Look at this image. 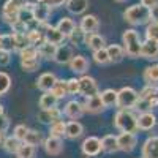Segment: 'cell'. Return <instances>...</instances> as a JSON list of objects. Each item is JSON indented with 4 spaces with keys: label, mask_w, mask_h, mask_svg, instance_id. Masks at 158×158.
<instances>
[{
    "label": "cell",
    "mask_w": 158,
    "mask_h": 158,
    "mask_svg": "<svg viewBox=\"0 0 158 158\" xmlns=\"http://www.w3.org/2000/svg\"><path fill=\"white\" fill-rule=\"evenodd\" d=\"M114 125L122 133H136L138 117L131 109H118L114 115Z\"/></svg>",
    "instance_id": "1"
},
{
    "label": "cell",
    "mask_w": 158,
    "mask_h": 158,
    "mask_svg": "<svg viewBox=\"0 0 158 158\" xmlns=\"http://www.w3.org/2000/svg\"><path fill=\"white\" fill-rule=\"evenodd\" d=\"M123 18L128 24L131 25H142V24H147L150 21V8L144 6L141 3L133 5L125 10L123 13Z\"/></svg>",
    "instance_id": "2"
},
{
    "label": "cell",
    "mask_w": 158,
    "mask_h": 158,
    "mask_svg": "<svg viewBox=\"0 0 158 158\" xmlns=\"http://www.w3.org/2000/svg\"><path fill=\"white\" fill-rule=\"evenodd\" d=\"M122 41H123V49H125V54L128 57H141V36L135 29H128L123 32L122 35Z\"/></svg>",
    "instance_id": "3"
},
{
    "label": "cell",
    "mask_w": 158,
    "mask_h": 158,
    "mask_svg": "<svg viewBox=\"0 0 158 158\" xmlns=\"http://www.w3.org/2000/svg\"><path fill=\"white\" fill-rule=\"evenodd\" d=\"M139 101V94L133 87H122L117 92V103L115 106L118 109H131Z\"/></svg>",
    "instance_id": "4"
},
{
    "label": "cell",
    "mask_w": 158,
    "mask_h": 158,
    "mask_svg": "<svg viewBox=\"0 0 158 158\" xmlns=\"http://www.w3.org/2000/svg\"><path fill=\"white\" fill-rule=\"evenodd\" d=\"M79 94H82L85 98L100 95L97 81H95L94 77H90V76H85V74H84L81 79H79Z\"/></svg>",
    "instance_id": "5"
},
{
    "label": "cell",
    "mask_w": 158,
    "mask_h": 158,
    "mask_svg": "<svg viewBox=\"0 0 158 158\" xmlns=\"http://www.w3.org/2000/svg\"><path fill=\"white\" fill-rule=\"evenodd\" d=\"M81 149H82V153L85 156H97L103 150L101 149V139H98L95 136H89L84 139Z\"/></svg>",
    "instance_id": "6"
},
{
    "label": "cell",
    "mask_w": 158,
    "mask_h": 158,
    "mask_svg": "<svg viewBox=\"0 0 158 158\" xmlns=\"http://www.w3.org/2000/svg\"><path fill=\"white\" fill-rule=\"evenodd\" d=\"M117 144H118V150L131 152L138 144V136L135 133H120L117 136Z\"/></svg>",
    "instance_id": "7"
},
{
    "label": "cell",
    "mask_w": 158,
    "mask_h": 158,
    "mask_svg": "<svg viewBox=\"0 0 158 158\" xmlns=\"http://www.w3.org/2000/svg\"><path fill=\"white\" fill-rule=\"evenodd\" d=\"M84 111H85L84 104L76 101V100L68 101L67 104H65V108H63V114L67 115L68 118H71V120H77V118L84 114Z\"/></svg>",
    "instance_id": "8"
},
{
    "label": "cell",
    "mask_w": 158,
    "mask_h": 158,
    "mask_svg": "<svg viewBox=\"0 0 158 158\" xmlns=\"http://www.w3.org/2000/svg\"><path fill=\"white\" fill-rule=\"evenodd\" d=\"M141 57L147 60H158V43L146 40L141 44Z\"/></svg>",
    "instance_id": "9"
},
{
    "label": "cell",
    "mask_w": 158,
    "mask_h": 158,
    "mask_svg": "<svg viewBox=\"0 0 158 158\" xmlns=\"http://www.w3.org/2000/svg\"><path fill=\"white\" fill-rule=\"evenodd\" d=\"M142 158H158V136H150L144 141Z\"/></svg>",
    "instance_id": "10"
},
{
    "label": "cell",
    "mask_w": 158,
    "mask_h": 158,
    "mask_svg": "<svg viewBox=\"0 0 158 158\" xmlns=\"http://www.w3.org/2000/svg\"><path fill=\"white\" fill-rule=\"evenodd\" d=\"M156 125V115L150 111H146V112H141L139 117H138V130H142V131H149L152 130L153 127Z\"/></svg>",
    "instance_id": "11"
},
{
    "label": "cell",
    "mask_w": 158,
    "mask_h": 158,
    "mask_svg": "<svg viewBox=\"0 0 158 158\" xmlns=\"http://www.w3.org/2000/svg\"><path fill=\"white\" fill-rule=\"evenodd\" d=\"M43 147H44L46 153H49V155H59L63 149V142L60 138L49 135V138H46L43 141Z\"/></svg>",
    "instance_id": "12"
},
{
    "label": "cell",
    "mask_w": 158,
    "mask_h": 158,
    "mask_svg": "<svg viewBox=\"0 0 158 158\" xmlns=\"http://www.w3.org/2000/svg\"><path fill=\"white\" fill-rule=\"evenodd\" d=\"M62 111L59 108H52V109H41L38 114V120L43 123H54L57 120H62Z\"/></svg>",
    "instance_id": "13"
},
{
    "label": "cell",
    "mask_w": 158,
    "mask_h": 158,
    "mask_svg": "<svg viewBox=\"0 0 158 158\" xmlns=\"http://www.w3.org/2000/svg\"><path fill=\"white\" fill-rule=\"evenodd\" d=\"M98 27H100L98 18L94 16V15H85L81 19V24H79V29H81L84 33H97Z\"/></svg>",
    "instance_id": "14"
},
{
    "label": "cell",
    "mask_w": 158,
    "mask_h": 158,
    "mask_svg": "<svg viewBox=\"0 0 158 158\" xmlns=\"http://www.w3.org/2000/svg\"><path fill=\"white\" fill-rule=\"evenodd\" d=\"M56 82H57V76L54 73H43L36 79V87L43 92H51Z\"/></svg>",
    "instance_id": "15"
},
{
    "label": "cell",
    "mask_w": 158,
    "mask_h": 158,
    "mask_svg": "<svg viewBox=\"0 0 158 158\" xmlns=\"http://www.w3.org/2000/svg\"><path fill=\"white\" fill-rule=\"evenodd\" d=\"M65 38H67V36H65L57 27H52V25H48V27H46V32H44V41H48V43H51V44L59 46V44L63 43V40H65Z\"/></svg>",
    "instance_id": "16"
},
{
    "label": "cell",
    "mask_w": 158,
    "mask_h": 158,
    "mask_svg": "<svg viewBox=\"0 0 158 158\" xmlns=\"http://www.w3.org/2000/svg\"><path fill=\"white\" fill-rule=\"evenodd\" d=\"M51 16V8L46 3H36L33 5V21L38 24H46Z\"/></svg>",
    "instance_id": "17"
},
{
    "label": "cell",
    "mask_w": 158,
    "mask_h": 158,
    "mask_svg": "<svg viewBox=\"0 0 158 158\" xmlns=\"http://www.w3.org/2000/svg\"><path fill=\"white\" fill-rule=\"evenodd\" d=\"M74 57L73 54V48L71 46H57V52H56V57L54 60L59 63V65H65V63H70V60Z\"/></svg>",
    "instance_id": "18"
},
{
    "label": "cell",
    "mask_w": 158,
    "mask_h": 158,
    "mask_svg": "<svg viewBox=\"0 0 158 158\" xmlns=\"http://www.w3.org/2000/svg\"><path fill=\"white\" fill-rule=\"evenodd\" d=\"M70 70L77 73V74H84L87 70H89V60L84 57V56H74L71 60H70Z\"/></svg>",
    "instance_id": "19"
},
{
    "label": "cell",
    "mask_w": 158,
    "mask_h": 158,
    "mask_svg": "<svg viewBox=\"0 0 158 158\" xmlns=\"http://www.w3.org/2000/svg\"><path fill=\"white\" fill-rule=\"evenodd\" d=\"M82 133H84V127L77 120H71L65 123V136L68 139H77L79 136H82Z\"/></svg>",
    "instance_id": "20"
},
{
    "label": "cell",
    "mask_w": 158,
    "mask_h": 158,
    "mask_svg": "<svg viewBox=\"0 0 158 158\" xmlns=\"http://www.w3.org/2000/svg\"><path fill=\"white\" fill-rule=\"evenodd\" d=\"M84 109L92 112V114H97V112H101L104 109V104L100 98V95H95V97H89L85 98V103H84Z\"/></svg>",
    "instance_id": "21"
},
{
    "label": "cell",
    "mask_w": 158,
    "mask_h": 158,
    "mask_svg": "<svg viewBox=\"0 0 158 158\" xmlns=\"http://www.w3.org/2000/svg\"><path fill=\"white\" fill-rule=\"evenodd\" d=\"M36 49H38V56L43 57V59H46V60H51V59L54 60L56 52H57V46H56V44H51V43H48V41H43Z\"/></svg>",
    "instance_id": "22"
},
{
    "label": "cell",
    "mask_w": 158,
    "mask_h": 158,
    "mask_svg": "<svg viewBox=\"0 0 158 158\" xmlns=\"http://www.w3.org/2000/svg\"><path fill=\"white\" fill-rule=\"evenodd\" d=\"M27 3H29L27 0H6L2 13H5V15H18L19 10L24 8Z\"/></svg>",
    "instance_id": "23"
},
{
    "label": "cell",
    "mask_w": 158,
    "mask_h": 158,
    "mask_svg": "<svg viewBox=\"0 0 158 158\" xmlns=\"http://www.w3.org/2000/svg\"><path fill=\"white\" fill-rule=\"evenodd\" d=\"M85 44L92 51H98L104 48V38L98 33H85Z\"/></svg>",
    "instance_id": "24"
},
{
    "label": "cell",
    "mask_w": 158,
    "mask_h": 158,
    "mask_svg": "<svg viewBox=\"0 0 158 158\" xmlns=\"http://www.w3.org/2000/svg\"><path fill=\"white\" fill-rule=\"evenodd\" d=\"M67 8L71 15H82L89 8V0H68Z\"/></svg>",
    "instance_id": "25"
},
{
    "label": "cell",
    "mask_w": 158,
    "mask_h": 158,
    "mask_svg": "<svg viewBox=\"0 0 158 158\" xmlns=\"http://www.w3.org/2000/svg\"><path fill=\"white\" fill-rule=\"evenodd\" d=\"M57 103L59 98L52 94V92H44L40 98V108L41 109H52V108H57Z\"/></svg>",
    "instance_id": "26"
},
{
    "label": "cell",
    "mask_w": 158,
    "mask_h": 158,
    "mask_svg": "<svg viewBox=\"0 0 158 158\" xmlns=\"http://www.w3.org/2000/svg\"><path fill=\"white\" fill-rule=\"evenodd\" d=\"M106 51H108L109 60L114 62V63H118V62L125 57V49H123V46H120V44H111V46L106 48Z\"/></svg>",
    "instance_id": "27"
},
{
    "label": "cell",
    "mask_w": 158,
    "mask_h": 158,
    "mask_svg": "<svg viewBox=\"0 0 158 158\" xmlns=\"http://www.w3.org/2000/svg\"><path fill=\"white\" fill-rule=\"evenodd\" d=\"M101 149L108 153H114L118 150V144H117V136L114 135H106L101 139Z\"/></svg>",
    "instance_id": "28"
},
{
    "label": "cell",
    "mask_w": 158,
    "mask_h": 158,
    "mask_svg": "<svg viewBox=\"0 0 158 158\" xmlns=\"http://www.w3.org/2000/svg\"><path fill=\"white\" fill-rule=\"evenodd\" d=\"M100 98H101V101L104 104V108L115 106V103H117V90H114V89L103 90L101 94H100Z\"/></svg>",
    "instance_id": "29"
},
{
    "label": "cell",
    "mask_w": 158,
    "mask_h": 158,
    "mask_svg": "<svg viewBox=\"0 0 158 158\" xmlns=\"http://www.w3.org/2000/svg\"><path fill=\"white\" fill-rule=\"evenodd\" d=\"M0 49L2 51H16V38L13 33H5L0 35Z\"/></svg>",
    "instance_id": "30"
},
{
    "label": "cell",
    "mask_w": 158,
    "mask_h": 158,
    "mask_svg": "<svg viewBox=\"0 0 158 158\" xmlns=\"http://www.w3.org/2000/svg\"><path fill=\"white\" fill-rule=\"evenodd\" d=\"M56 27H57L65 36H70L71 32L76 29V24H74V21L70 19V18H62V19L59 21V24L56 25Z\"/></svg>",
    "instance_id": "31"
},
{
    "label": "cell",
    "mask_w": 158,
    "mask_h": 158,
    "mask_svg": "<svg viewBox=\"0 0 158 158\" xmlns=\"http://www.w3.org/2000/svg\"><path fill=\"white\" fill-rule=\"evenodd\" d=\"M158 95V85L156 84H146L141 92H139V100L141 101H149L150 98Z\"/></svg>",
    "instance_id": "32"
},
{
    "label": "cell",
    "mask_w": 158,
    "mask_h": 158,
    "mask_svg": "<svg viewBox=\"0 0 158 158\" xmlns=\"http://www.w3.org/2000/svg\"><path fill=\"white\" fill-rule=\"evenodd\" d=\"M2 146L5 147V150H6L8 153H18L19 147L22 146V141H19V139L15 138V136H8V138H5V141H3Z\"/></svg>",
    "instance_id": "33"
},
{
    "label": "cell",
    "mask_w": 158,
    "mask_h": 158,
    "mask_svg": "<svg viewBox=\"0 0 158 158\" xmlns=\"http://www.w3.org/2000/svg\"><path fill=\"white\" fill-rule=\"evenodd\" d=\"M144 81L146 84H158V63L144 70Z\"/></svg>",
    "instance_id": "34"
},
{
    "label": "cell",
    "mask_w": 158,
    "mask_h": 158,
    "mask_svg": "<svg viewBox=\"0 0 158 158\" xmlns=\"http://www.w3.org/2000/svg\"><path fill=\"white\" fill-rule=\"evenodd\" d=\"M27 40H29L30 46L38 48L40 44L44 41V35L41 33V30H40V29H30V30L27 32Z\"/></svg>",
    "instance_id": "35"
},
{
    "label": "cell",
    "mask_w": 158,
    "mask_h": 158,
    "mask_svg": "<svg viewBox=\"0 0 158 158\" xmlns=\"http://www.w3.org/2000/svg\"><path fill=\"white\" fill-rule=\"evenodd\" d=\"M18 19L29 25L33 21V5L32 3H27L24 8H21L19 13H18Z\"/></svg>",
    "instance_id": "36"
},
{
    "label": "cell",
    "mask_w": 158,
    "mask_h": 158,
    "mask_svg": "<svg viewBox=\"0 0 158 158\" xmlns=\"http://www.w3.org/2000/svg\"><path fill=\"white\" fill-rule=\"evenodd\" d=\"M22 142H25V144H29V146H33V147H35V146H40V144L43 142V138H41V135H40L38 131L29 130Z\"/></svg>",
    "instance_id": "37"
},
{
    "label": "cell",
    "mask_w": 158,
    "mask_h": 158,
    "mask_svg": "<svg viewBox=\"0 0 158 158\" xmlns=\"http://www.w3.org/2000/svg\"><path fill=\"white\" fill-rule=\"evenodd\" d=\"M52 94H54L59 100H62L63 97H67V81H60V79H57V82L54 84V87H52Z\"/></svg>",
    "instance_id": "38"
},
{
    "label": "cell",
    "mask_w": 158,
    "mask_h": 158,
    "mask_svg": "<svg viewBox=\"0 0 158 158\" xmlns=\"http://www.w3.org/2000/svg\"><path fill=\"white\" fill-rule=\"evenodd\" d=\"M146 40H152V41L158 43V22L152 21L146 27Z\"/></svg>",
    "instance_id": "39"
},
{
    "label": "cell",
    "mask_w": 158,
    "mask_h": 158,
    "mask_svg": "<svg viewBox=\"0 0 158 158\" xmlns=\"http://www.w3.org/2000/svg\"><path fill=\"white\" fill-rule=\"evenodd\" d=\"M68 38H70V41H71L73 46H79V44L85 43V33H84L81 29H79V27H76V29L71 32V35H70Z\"/></svg>",
    "instance_id": "40"
},
{
    "label": "cell",
    "mask_w": 158,
    "mask_h": 158,
    "mask_svg": "<svg viewBox=\"0 0 158 158\" xmlns=\"http://www.w3.org/2000/svg\"><path fill=\"white\" fill-rule=\"evenodd\" d=\"M49 133H51V136H57V138L65 136V122L63 120H57L54 123H51Z\"/></svg>",
    "instance_id": "41"
},
{
    "label": "cell",
    "mask_w": 158,
    "mask_h": 158,
    "mask_svg": "<svg viewBox=\"0 0 158 158\" xmlns=\"http://www.w3.org/2000/svg\"><path fill=\"white\" fill-rule=\"evenodd\" d=\"M18 158H33L35 156V147L33 146H29V144L22 142V146L19 147L18 150Z\"/></svg>",
    "instance_id": "42"
},
{
    "label": "cell",
    "mask_w": 158,
    "mask_h": 158,
    "mask_svg": "<svg viewBox=\"0 0 158 158\" xmlns=\"http://www.w3.org/2000/svg\"><path fill=\"white\" fill-rule=\"evenodd\" d=\"M94 60L98 63V65H106L109 63V56H108V51L106 48H103V49H98V51H94Z\"/></svg>",
    "instance_id": "43"
},
{
    "label": "cell",
    "mask_w": 158,
    "mask_h": 158,
    "mask_svg": "<svg viewBox=\"0 0 158 158\" xmlns=\"http://www.w3.org/2000/svg\"><path fill=\"white\" fill-rule=\"evenodd\" d=\"M10 87H11V77L6 73L0 71V95L6 94V92L10 90Z\"/></svg>",
    "instance_id": "44"
},
{
    "label": "cell",
    "mask_w": 158,
    "mask_h": 158,
    "mask_svg": "<svg viewBox=\"0 0 158 158\" xmlns=\"http://www.w3.org/2000/svg\"><path fill=\"white\" fill-rule=\"evenodd\" d=\"M21 60H30V59H36L38 57V49L35 46H29L19 52Z\"/></svg>",
    "instance_id": "45"
},
{
    "label": "cell",
    "mask_w": 158,
    "mask_h": 158,
    "mask_svg": "<svg viewBox=\"0 0 158 158\" xmlns=\"http://www.w3.org/2000/svg\"><path fill=\"white\" fill-rule=\"evenodd\" d=\"M11 30H13L11 33H15V35H22V33H27L29 32V25L18 19L15 24L11 25Z\"/></svg>",
    "instance_id": "46"
},
{
    "label": "cell",
    "mask_w": 158,
    "mask_h": 158,
    "mask_svg": "<svg viewBox=\"0 0 158 158\" xmlns=\"http://www.w3.org/2000/svg\"><path fill=\"white\" fill-rule=\"evenodd\" d=\"M15 35V33H13ZM15 38H16V51H22V49H25V48H29L30 46V43H29V40H27V33H22V35H15Z\"/></svg>",
    "instance_id": "47"
},
{
    "label": "cell",
    "mask_w": 158,
    "mask_h": 158,
    "mask_svg": "<svg viewBox=\"0 0 158 158\" xmlns=\"http://www.w3.org/2000/svg\"><path fill=\"white\" fill-rule=\"evenodd\" d=\"M21 67L24 71H35L40 67L38 59H30V60H21Z\"/></svg>",
    "instance_id": "48"
},
{
    "label": "cell",
    "mask_w": 158,
    "mask_h": 158,
    "mask_svg": "<svg viewBox=\"0 0 158 158\" xmlns=\"http://www.w3.org/2000/svg\"><path fill=\"white\" fill-rule=\"evenodd\" d=\"M67 92L70 95H77L79 94V79L71 77L67 81Z\"/></svg>",
    "instance_id": "49"
},
{
    "label": "cell",
    "mask_w": 158,
    "mask_h": 158,
    "mask_svg": "<svg viewBox=\"0 0 158 158\" xmlns=\"http://www.w3.org/2000/svg\"><path fill=\"white\" fill-rule=\"evenodd\" d=\"M27 131H29V128L25 127V125H16L15 127V138H18L19 141H24V138H25V135H27Z\"/></svg>",
    "instance_id": "50"
},
{
    "label": "cell",
    "mask_w": 158,
    "mask_h": 158,
    "mask_svg": "<svg viewBox=\"0 0 158 158\" xmlns=\"http://www.w3.org/2000/svg\"><path fill=\"white\" fill-rule=\"evenodd\" d=\"M8 127H10L8 117H6L5 114H2V115H0V131H2V133H5V131L8 130Z\"/></svg>",
    "instance_id": "51"
},
{
    "label": "cell",
    "mask_w": 158,
    "mask_h": 158,
    "mask_svg": "<svg viewBox=\"0 0 158 158\" xmlns=\"http://www.w3.org/2000/svg\"><path fill=\"white\" fill-rule=\"evenodd\" d=\"M67 2L68 0H46V5L49 6V8H52V6H63V5H67Z\"/></svg>",
    "instance_id": "52"
},
{
    "label": "cell",
    "mask_w": 158,
    "mask_h": 158,
    "mask_svg": "<svg viewBox=\"0 0 158 158\" xmlns=\"http://www.w3.org/2000/svg\"><path fill=\"white\" fill-rule=\"evenodd\" d=\"M10 63V52L0 49V65H8Z\"/></svg>",
    "instance_id": "53"
},
{
    "label": "cell",
    "mask_w": 158,
    "mask_h": 158,
    "mask_svg": "<svg viewBox=\"0 0 158 158\" xmlns=\"http://www.w3.org/2000/svg\"><path fill=\"white\" fill-rule=\"evenodd\" d=\"M150 21H156L158 22V3L150 8Z\"/></svg>",
    "instance_id": "54"
},
{
    "label": "cell",
    "mask_w": 158,
    "mask_h": 158,
    "mask_svg": "<svg viewBox=\"0 0 158 158\" xmlns=\"http://www.w3.org/2000/svg\"><path fill=\"white\" fill-rule=\"evenodd\" d=\"M156 3H158V0H141V5L147 6V8H152V6H155Z\"/></svg>",
    "instance_id": "55"
},
{
    "label": "cell",
    "mask_w": 158,
    "mask_h": 158,
    "mask_svg": "<svg viewBox=\"0 0 158 158\" xmlns=\"http://www.w3.org/2000/svg\"><path fill=\"white\" fill-rule=\"evenodd\" d=\"M147 104H149V108H158V95L153 97V98H150L147 101Z\"/></svg>",
    "instance_id": "56"
},
{
    "label": "cell",
    "mask_w": 158,
    "mask_h": 158,
    "mask_svg": "<svg viewBox=\"0 0 158 158\" xmlns=\"http://www.w3.org/2000/svg\"><path fill=\"white\" fill-rule=\"evenodd\" d=\"M3 141H5V133L0 131V144H3Z\"/></svg>",
    "instance_id": "57"
},
{
    "label": "cell",
    "mask_w": 158,
    "mask_h": 158,
    "mask_svg": "<svg viewBox=\"0 0 158 158\" xmlns=\"http://www.w3.org/2000/svg\"><path fill=\"white\" fill-rule=\"evenodd\" d=\"M3 114V108H2V104H0V115Z\"/></svg>",
    "instance_id": "58"
},
{
    "label": "cell",
    "mask_w": 158,
    "mask_h": 158,
    "mask_svg": "<svg viewBox=\"0 0 158 158\" xmlns=\"http://www.w3.org/2000/svg\"><path fill=\"white\" fill-rule=\"evenodd\" d=\"M38 3H46V0H38Z\"/></svg>",
    "instance_id": "59"
},
{
    "label": "cell",
    "mask_w": 158,
    "mask_h": 158,
    "mask_svg": "<svg viewBox=\"0 0 158 158\" xmlns=\"http://www.w3.org/2000/svg\"><path fill=\"white\" fill-rule=\"evenodd\" d=\"M114 2H118V3H120V2H125V0H114Z\"/></svg>",
    "instance_id": "60"
}]
</instances>
